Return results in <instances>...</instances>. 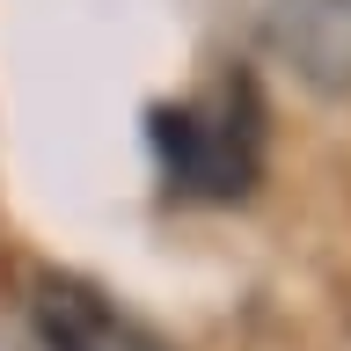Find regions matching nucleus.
I'll return each mask as SVG.
<instances>
[{"label": "nucleus", "instance_id": "nucleus-2", "mask_svg": "<svg viewBox=\"0 0 351 351\" xmlns=\"http://www.w3.org/2000/svg\"><path fill=\"white\" fill-rule=\"evenodd\" d=\"M37 337L44 351H169L132 307H117L95 278L73 271H44L37 278Z\"/></svg>", "mask_w": 351, "mask_h": 351}, {"label": "nucleus", "instance_id": "nucleus-3", "mask_svg": "<svg viewBox=\"0 0 351 351\" xmlns=\"http://www.w3.org/2000/svg\"><path fill=\"white\" fill-rule=\"evenodd\" d=\"M263 37L307 88L351 95V0H271Z\"/></svg>", "mask_w": 351, "mask_h": 351}, {"label": "nucleus", "instance_id": "nucleus-1", "mask_svg": "<svg viewBox=\"0 0 351 351\" xmlns=\"http://www.w3.org/2000/svg\"><path fill=\"white\" fill-rule=\"evenodd\" d=\"M147 139L161 154L176 197L197 205H241L263 183V88L256 73H227L213 103H154Z\"/></svg>", "mask_w": 351, "mask_h": 351}]
</instances>
